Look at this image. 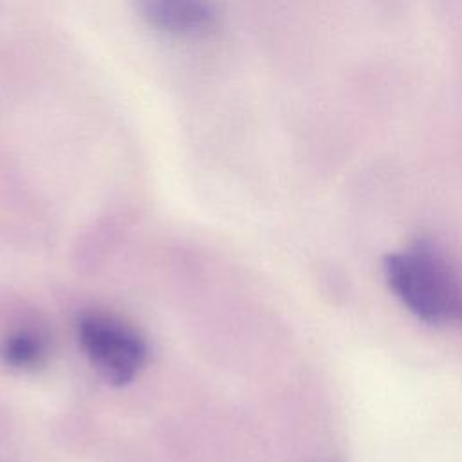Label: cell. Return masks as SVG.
<instances>
[{
    "mask_svg": "<svg viewBox=\"0 0 462 462\" xmlns=\"http://www.w3.org/2000/svg\"><path fill=\"white\" fill-rule=\"evenodd\" d=\"M392 292L419 319L462 327V271L431 242H413L384 260Z\"/></svg>",
    "mask_w": 462,
    "mask_h": 462,
    "instance_id": "1",
    "label": "cell"
},
{
    "mask_svg": "<svg viewBox=\"0 0 462 462\" xmlns=\"http://www.w3.org/2000/svg\"><path fill=\"white\" fill-rule=\"evenodd\" d=\"M78 336L94 370L112 386L130 383L146 361L143 337L110 314H83L78 323Z\"/></svg>",
    "mask_w": 462,
    "mask_h": 462,
    "instance_id": "2",
    "label": "cell"
},
{
    "mask_svg": "<svg viewBox=\"0 0 462 462\" xmlns=\"http://www.w3.org/2000/svg\"><path fill=\"white\" fill-rule=\"evenodd\" d=\"M141 16L157 31L173 36H202L217 23L211 0H137Z\"/></svg>",
    "mask_w": 462,
    "mask_h": 462,
    "instance_id": "3",
    "label": "cell"
},
{
    "mask_svg": "<svg viewBox=\"0 0 462 462\" xmlns=\"http://www.w3.org/2000/svg\"><path fill=\"white\" fill-rule=\"evenodd\" d=\"M47 345L32 330L18 328L0 339V361L16 372H34L47 363Z\"/></svg>",
    "mask_w": 462,
    "mask_h": 462,
    "instance_id": "4",
    "label": "cell"
}]
</instances>
